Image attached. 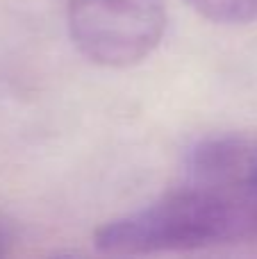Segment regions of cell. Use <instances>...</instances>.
Segmentation results:
<instances>
[{
  "label": "cell",
  "mask_w": 257,
  "mask_h": 259,
  "mask_svg": "<svg viewBox=\"0 0 257 259\" xmlns=\"http://www.w3.org/2000/svg\"><path fill=\"white\" fill-rule=\"evenodd\" d=\"M257 241V139H200L178 180L150 205L105 223L96 248L155 255Z\"/></svg>",
  "instance_id": "cell-1"
},
{
  "label": "cell",
  "mask_w": 257,
  "mask_h": 259,
  "mask_svg": "<svg viewBox=\"0 0 257 259\" xmlns=\"http://www.w3.org/2000/svg\"><path fill=\"white\" fill-rule=\"evenodd\" d=\"M66 23L75 48L105 68H130L164 39L162 0H68Z\"/></svg>",
  "instance_id": "cell-2"
},
{
  "label": "cell",
  "mask_w": 257,
  "mask_h": 259,
  "mask_svg": "<svg viewBox=\"0 0 257 259\" xmlns=\"http://www.w3.org/2000/svg\"><path fill=\"white\" fill-rule=\"evenodd\" d=\"M191 9L207 21L239 25L257 21V0H187Z\"/></svg>",
  "instance_id": "cell-3"
},
{
  "label": "cell",
  "mask_w": 257,
  "mask_h": 259,
  "mask_svg": "<svg viewBox=\"0 0 257 259\" xmlns=\"http://www.w3.org/2000/svg\"><path fill=\"white\" fill-rule=\"evenodd\" d=\"M12 239H14V234H12V228H9L5 221H0V255H5V252L9 250V246H12Z\"/></svg>",
  "instance_id": "cell-4"
}]
</instances>
